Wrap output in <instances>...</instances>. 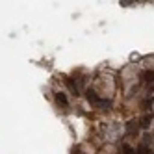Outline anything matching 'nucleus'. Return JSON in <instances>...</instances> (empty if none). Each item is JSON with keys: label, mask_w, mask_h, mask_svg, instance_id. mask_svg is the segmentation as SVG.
<instances>
[{"label": "nucleus", "mask_w": 154, "mask_h": 154, "mask_svg": "<svg viewBox=\"0 0 154 154\" xmlns=\"http://www.w3.org/2000/svg\"><path fill=\"white\" fill-rule=\"evenodd\" d=\"M87 98H89L93 104H102V106H104V100H100V98L95 95V91H87Z\"/></svg>", "instance_id": "1"}, {"label": "nucleus", "mask_w": 154, "mask_h": 154, "mask_svg": "<svg viewBox=\"0 0 154 154\" xmlns=\"http://www.w3.org/2000/svg\"><path fill=\"white\" fill-rule=\"evenodd\" d=\"M56 100H58V104H61L63 108H67V98H65L63 93H58V95H56Z\"/></svg>", "instance_id": "2"}, {"label": "nucleus", "mask_w": 154, "mask_h": 154, "mask_svg": "<svg viewBox=\"0 0 154 154\" xmlns=\"http://www.w3.org/2000/svg\"><path fill=\"white\" fill-rule=\"evenodd\" d=\"M65 84H67L69 87H71V91H74V95H78V85H76L72 80H69V78H65Z\"/></svg>", "instance_id": "3"}, {"label": "nucleus", "mask_w": 154, "mask_h": 154, "mask_svg": "<svg viewBox=\"0 0 154 154\" xmlns=\"http://www.w3.org/2000/svg\"><path fill=\"white\" fill-rule=\"evenodd\" d=\"M136 154H152V152H150V149H147V147H139Z\"/></svg>", "instance_id": "4"}, {"label": "nucleus", "mask_w": 154, "mask_h": 154, "mask_svg": "<svg viewBox=\"0 0 154 154\" xmlns=\"http://www.w3.org/2000/svg\"><path fill=\"white\" fill-rule=\"evenodd\" d=\"M123 150H125V154H136V150H132L128 145H125V147H123Z\"/></svg>", "instance_id": "5"}]
</instances>
